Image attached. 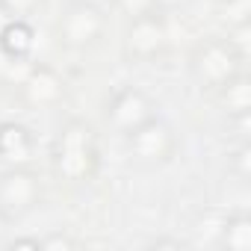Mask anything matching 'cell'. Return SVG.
I'll list each match as a JSON object with an SVG mask.
<instances>
[{
  "instance_id": "cell-6",
  "label": "cell",
  "mask_w": 251,
  "mask_h": 251,
  "mask_svg": "<svg viewBox=\"0 0 251 251\" xmlns=\"http://www.w3.org/2000/svg\"><path fill=\"white\" fill-rule=\"evenodd\" d=\"M127 148L130 154L145 163V166H160V163H169L177 151V139H175V130L163 118H148L145 124H139L136 130L127 133Z\"/></svg>"
},
{
  "instance_id": "cell-3",
  "label": "cell",
  "mask_w": 251,
  "mask_h": 251,
  "mask_svg": "<svg viewBox=\"0 0 251 251\" xmlns=\"http://www.w3.org/2000/svg\"><path fill=\"white\" fill-rule=\"evenodd\" d=\"M103 27H106L103 9L74 0V3L62 12V18L56 21V39L68 50H86V48L100 42Z\"/></svg>"
},
{
  "instance_id": "cell-14",
  "label": "cell",
  "mask_w": 251,
  "mask_h": 251,
  "mask_svg": "<svg viewBox=\"0 0 251 251\" xmlns=\"http://www.w3.org/2000/svg\"><path fill=\"white\" fill-rule=\"evenodd\" d=\"M42 6H45V0H0V9L9 18H24V21H30Z\"/></svg>"
},
{
  "instance_id": "cell-20",
  "label": "cell",
  "mask_w": 251,
  "mask_h": 251,
  "mask_svg": "<svg viewBox=\"0 0 251 251\" xmlns=\"http://www.w3.org/2000/svg\"><path fill=\"white\" fill-rule=\"evenodd\" d=\"M9 245H12V248H36V251H39V239H12Z\"/></svg>"
},
{
  "instance_id": "cell-13",
  "label": "cell",
  "mask_w": 251,
  "mask_h": 251,
  "mask_svg": "<svg viewBox=\"0 0 251 251\" xmlns=\"http://www.w3.org/2000/svg\"><path fill=\"white\" fill-rule=\"evenodd\" d=\"M219 15L227 27L251 21V0H219Z\"/></svg>"
},
{
  "instance_id": "cell-1",
  "label": "cell",
  "mask_w": 251,
  "mask_h": 251,
  "mask_svg": "<svg viewBox=\"0 0 251 251\" xmlns=\"http://www.w3.org/2000/svg\"><path fill=\"white\" fill-rule=\"evenodd\" d=\"M98 160H100L98 139L89 124L80 118H71L68 124H62V130L53 142V154H50L56 177L65 183H86L95 177Z\"/></svg>"
},
{
  "instance_id": "cell-5",
  "label": "cell",
  "mask_w": 251,
  "mask_h": 251,
  "mask_svg": "<svg viewBox=\"0 0 251 251\" xmlns=\"http://www.w3.org/2000/svg\"><path fill=\"white\" fill-rule=\"evenodd\" d=\"M42 204V177L27 166H9L0 175V210L21 219Z\"/></svg>"
},
{
  "instance_id": "cell-4",
  "label": "cell",
  "mask_w": 251,
  "mask_h": 251,
  "mask_svg": "<svg viewBox=\"0 0 251 251\" xmlns=\"http://www.w3.org/2000/svg\"><path fill=\"white\" fill-rule=\"evenodd\" d=\"M166 45H169V27L160 12L130 18L124 39H121L124 59H130V62H151L166 50Z\"/></svg>"
},
{
  "instance_id": "cell-8",
  "label": "cell",
  "mask_w": 251,
  "mask_h": 251,
  "mask_svg": "<svg viewBox=\"0 0 251 251\" xmlns=\"http://www.w3.org/2000/svg\"><path fill=\"white\" fill-rule=\"evenodd\" d=\"M21 98L27 106L33 109H53L65 100V80L56 68L50 65H42V62H33L30 74L24 77V83L18 86Z\"/></svg>"
},
{
  "instance_id": "cell-16",
  "label": "cell",
  "mask_w": 251,
  "mask_h": 251,
  "mask_svg": "<svg viewBox=\"0 0 251 251\" xmlns=\"http://www.w3.org/2000/svg\"><path fill=\"white\" fill-rule=\"evenodd\" d=\"M230 172H233L242 183L251 177V145H248V142H242V145L233 151V157H230Z\"/></svg>"
},
{
  "instance_id": "cell-18",
  "label": "cell",
  "mask_w": 251,
  "mask_h": 251,
  "mask_svg": "<svg viewBox=\"0 0 251 251\" xmlns=\"http://www.w3.org/2000/svg\"><path fill=\"white\" fill-rule=\"evenodd\" d=\"M112 6H118L127 18H139L148 12H160L157 9V0H112Z\"/></svg>"
},
{
  "instance_id": "cell-9",
  "label": "cell",
  "mask_w": 251,
  "mask_h": 251,
  "mask_svg": "<svg viewBox=\"0 0 251 251\" xmlns=\"http://www.w3.org/2000/svg\"><path fill=\"white\" fill-rule=\"evenodd\" d=\"M36 151L33 130L18 121H0V160L9 166H24L30 163Z\"/></svg>"
},
{
  "instance_id": "cell-7",
  "label": "cell",
  "mask_w": 251,
  "mask_h": 251,
  "mask_svg": "<svg viewBox=\"0 0 251 251\" xmlns=\"http://www.w3.org/2000/svg\"><path fill=\"white\" fill-rule=\"evenodd\" d=\"M154 109H157L154 100L142 89L124 86V89H118L109 98V103H106V121H109L112 130H118V133L127 136L130 130L139 127V124H145L148 118H154Z\"/></svg>"
},
{
  "instance_id": "cell-23",
  "label": "cell",
  "mask_w": 251,
  "mask_h": 251,
  "mask_svg": "<svg viewBox=\"0 0 251 251\" xmlns=\"http://www.w3.org/2000/svg\"><path fill=\"white\" fill-rule=\"evenodd\" d=\"M154 245H157V248H166V245H169V248H177L180 242H175V239H157Z\"/></svg>"
},
{
  "instance_id": "cell-17",
  "label": "cell",
  "mask_w": 251,
  "mask_h": 251,
  "mask_svg": "<svg viewBox=\"0 0 251 251\" xmlns=\"http://www.w3.org/2000/svg\"><path fill=\"white\" fill-rule=\"evenodd\" d=\"M80 242L74 239V236H68V233H62V230H50V233H45L42 239H39V248H45V251H71V248H77Z\"/></svg>"
},
{
  "instance_id": "cell-2",
  "label": "cell",
  "mask_w": 251,
  "mask_h": 251,
  "mask_svg": "<svg viewBox=\"0 0 251 251\" xmlns=\"http://www.w3.org/2000/svg\"><path fill=\"white\" fill-rule=\"evenodd\" d=\"M242 62L245 59L227 45V39H207L189 56L192 77L204 89H219L225 80H230L236 71H242Z\"/></svg>"
},
{
  "instance_id": "cell-11",
  "label": "cell",
  "mask_w": 251,
  "mask_h": 251,
  "mask_svg": "<svg viewBox=\"0 0 251 251\" xmlns=\"http://www.w3.org/2000/svg\"><path fill=\"white\" fill-rule=\"evenodd\" d=\"M216 92V100L219 106L230 115V118H239V115H248L251 112V77L245 71H236L230 80H225Z\"/></svg>"
},
{
  "instance_id": "cell-10",
  "label": "cell",
  "mask_w": 251,
  "mask_h": 251,
  "mask_svg": "<svg viewBox=\"0 0 251 251\" xmlns=\"http://www.w3.org/2000/svg\"><path fill=\"white\" fill-rule=\"evenodd\" d=\"M36 50V30L24 18H9L0 30V56L6 59H27Z\"/></svg>"
},
{
  "instance_id": "cell-15",
  "label": "cell",
  "mask_w": 251,
  "mask_h": 251,
  "mask_svg": "<svg viewBox=\"0 0 251 251\" xmlns=\"http://www.w3.org/2000/svg\"><path fill=\"white\" fill-rule=\"evenodd\" d=\"M227 45L245 59L248 50H251V21L245 24H236V27H227Z\"/></svg>"
},
{
  "instance_id": "cell-22",
  "label": "cell",
  "mask_w": 251,
  "mask_h": 251,
  "mask_svg": "<svg viewBox=\"0 0 251 251\" xmlns=\"http://www.w3.org/2000/svg\"><path fill=\"white\" fill-rule=\"evenodd\" d=\"M80 3H89V6H98V9H103V6H112V0H80Z\"/></svg>"
},
{
  "instance_id": "cell-21",
  "label": "cell",
  "mask_w": 251,
  "mask_h": 251,
  "mask_svg": "<svg viewBox=\"0 0 251 251\" xmlns=\"http://www.w3.org/2000/svg\"><path fill=\"white\" fill-rule=\"evenodd\" d=\"M9 222H12V219H9V216H6L3 210H0V239L6 236V230H9Z\"/></svg>"
},
{
  "instance_id": "cell-19",
  "label": "cell",
  "mask_w": 251,
  "mask_h": 251,
  "mask_svg": "<svg viewBox=\"0 0 251 251\" xmlns=\"http://www.w3.org/2000/svg\"><path fill=\"white\" fill-rule=\"evenodd\" d=\"M189 0H157V9H177V6H186Z\"/></svg>"
},
{
  "instance_id": "cell-24",
  "label": "cell",
  "mask_w": 251,
  "mask_h": 251,
  "mask_svg": "<svg viewBox=\"0 0 251 251\" xmlns=\"http://www.w3.org/2000/svg\"><path fill=\"white\" fill-rule=\"evenodd\" d=\"M6 21H9V15H6L3 9H0V30H3V24H6Z\"/></svg>"
},
{
  "instance_id": "cell-12",
  "label": "cell",
  "mask_w": 251,
  "mask_h": 251,
  "mask_svg": "<svg viewBox=\"0 0 251 251\" xmlns=\"http://www.w3.org/2000/svg\"><path fill=\"white\" fill-rule=\"evenodd\" d=\"M219 245L227 251H251V216L248 213H230L222 219Z\"/></svg>"
}]
</instances>
